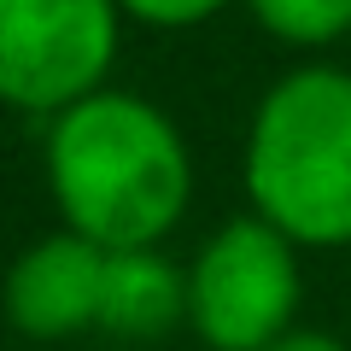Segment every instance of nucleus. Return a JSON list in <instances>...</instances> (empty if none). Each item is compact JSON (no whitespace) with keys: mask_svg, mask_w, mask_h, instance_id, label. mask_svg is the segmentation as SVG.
Instances as JSON below:
<instances>
[{"mask_svg":"<svg viewBox=\"0 0 351 351\" xmlns=\"http://www.w3.org/2000/svg\"><path fill=\"white\" fill-rule=\"evenodd\" d=\"M41 164L64 228L106 252L158 246L193 199V158L182 129L123 88H100L47 117Z\"/></svg>","mask_w":351,"mask_h":351,"instance_id":"nucleus-1","label":"nucleus"},{"mask_svg":"<svg viewBox=\"0 0 351 351\" xmlns=\"http://www.w3.org/2000/svg\"><path fill=\"white\" fill-rule=\"evenodd\" d=\"M240 170L252 217L293 246H351V71L299 64L263 88Z\"/></svg>","mask_w":351,"mask_h":351,"instance_id":"nucleus-2","label":"nucleus"},{"mask_svg":"<svg viewBox=\"0 0 351 351\" xmlns=\"http://www.w3.org/2000/svg\"><path fill=\"white\" fill-rule=\"evenodd\" d=\"M304 299L299 246L263 217H228L188 263V328L211 351H263Z\"/></svg>","mask_w":351,"mask_h":351,"instance_id":"nucleus-3","label":"nucleus"},{"mask_svg":"<svg viewBox=\"0 0 351 351\" xmlns=\"http://www.w3.org/2000/svg\"><path fill=\"white\" fill-rule=\"evenodd\" d=\"M117 0H0V106L59 117L117 64Z\"/></svg>","mask_w":351,"mask_h":351,"instance_id":"nucleus-4","label":"nucleus"},{"mask_svg":"<svg viewBox=\"0 0 351 351\" xmlns=\"http://www.w3.org/2000/svg\"><path fill=\"white\" fill-rule=\"evenodd\" d=\"M106 258L112 252L94 246L88 234H76V228H59V234L36 240L0 281L6 322L29 339H71V334L100 328Z\"/></svg>","mask_w":351,"mask_h":351,"instance_id":"nucleus-5","label":"nucleus"},{"mask_svg":"<svg viewBox=\"0 0 351 351\" xmlns=\"http://www.w3.org/2000/svg\"><path fill=\"white\" fill-rule=\"evenodd\" d=\"M188 322V269L170 263L158 246L112 252L106 258V299L100 328L117 339H158Z\"/></svg>","mask_w":351,"mask_h":351,"instance_id":"nucleus-6","label":"nucleus"},{"mask_svg":"<svg viewBox=\"0 0 351 351\" xmlns=\"http://www.w3.org/2000/svg\"><path fill=\"white\" fill-rule=\"evenodd\" d=\"M263 36L281 47H328L351 36V0H246Z\"/></svg>","mask_w":351,"mask_h":351,"instance_id":"nucleus-7","label":"nucleus"},{"mask_svg":"<svg viewBox=\"0 0 351 351\" xmlns=\"http://www.w3.org/2000/svg\"><path fill=\"white\" fill-rule=\"evenodd\" d=\"M117 6H123V18H135L147 29H193L205 18H217L228 0H117Z\"/></svg>","mask_w":351,"mask_h":351,"instance_id":"nucleus-8","label":"nucleus"},{"mask_svg":"<svg viewBox=\"0 0 351 351\" xmlns=\"http://www.w3.org/2000/svg\"><path fill=\"white\" fill-rule=\"evenodd\" d=\"M263 351H351V346H339L334 334H316V328H287L276 346H263Z\"/></svg>","mask_w":351,"mask_h":351,"instance_id":"nucleus-9","label":"nucleus"}]
</instances>
